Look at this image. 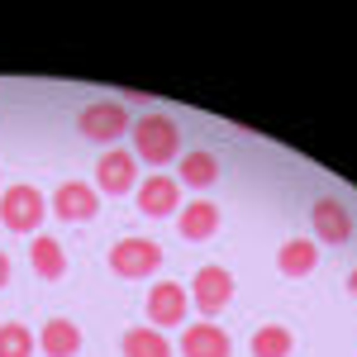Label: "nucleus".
<instances>
[{
  "mask_svg": "<svg viewBox=\"0 0 357 357\" xmlns=\"http://www.w3.org/2000/svg\"><path fill=\"white\" fill-rule=\"evenodd\" d=\"M252 357H291V348H296V333L286 329V324H262V329L252 333Z\"/></svg>",
  "mask_w": 357,
  "mask_h": 357,
  "instance_id": "obj_18",
  "label": "nucleus"
},
{
  "mask_svg": "<svg viewBox=\"0 0 357 357\" xmlns=\"http://www.w3.org/2000/svg\"><path fill=\"white\" fill-rule=\"evenodd\" d=\"M10 286V252H0V291Z\"/></svg>",
  "mask_w": 357,
  "mask_h": 357,
  "instance_id": "obj_20",
  "label": "nucleus"
},
{
  "mask_svg": "<svg viewBox=\"0 0 357 357\" xmlns=\"http://www.w3.org/2000/svg\"><path fill=\"white\" fill-rule=\"evenodd\" d=\"M48 215V200L38 186H24V181H15V186H5L0 191V224L10 229V234H24L33 238L38 234V224Z\"/></svg>",
  "mask_w": 357,
  "mask_h": 357,
  "instance_id": "obj_2",
  "label": "nucleus"
},
{
  "mask_svg": "<svg viewBox=\"0 0 357 357\" xmlns=\"http://www.w3.org/2000/svg\"><path fill=\"white\" fill-rule=\"evenodd\" d=\"M96 186L105 195H129L138 186V158L129 148H105L96 158Z\"/></svg>",
  "mask_w": 357,
  "mask_h": 357,
  "instance_id": "obj_9",
  "label": "nucleus"
},
{
  "mask_svg": "<svg viewBox=\"0 0 357 357\" xmlns=\"http://www.w3.org/2000/svg\"><path fill=\"white\" fill-rule=\"evenodd\" d=\"M176 234H181L186 243L215 238V234H220V205H215V200H191V205H181V210H176Z\"/></svg>",
  "mask_w": 357,
  "mask_h": 357,
  "instance_id": "obj_12",
  "label": "nucleus"
},
{
  "mask_svg": "<svg viewBox=\"0 0 357 357\" xmlns=\"http://www.w3.org/2000/svg\"><path fill=\"white\" fill-rule=\"evenodd\" d=\"M29 267H33L38 281H62L67 276V252H62V243L53 234H33L29 238Z\"/></svg>",
  "mask_w": 357,
  "mask_h": 357,
  "instance_id": "obj_16",
  "label": "nucleus"
},
{
  "mask_svg": "<svg viewBox=\"0 0 357 357\" xmlns=\"http://www.w3.org/2000/svg\"><path fill=\"white\" fill-rule=\"evenodd\" d=\"M186 296H191V305L205 314V319H215V314L229 310V301H234V272L210 262V267H200V272H195V281H191V291H186Z\"/></svg>",
  "mask_w": 357,
  "mask_h": 357,
  "instance_id": "obj_6",
  "label": "nucleus"
},
{
  "mask_svg": "<svg viewBox=\"0 0 357 357\" xmlns=\"http://www.w3.org/2000/svg\"><path fill=\"white\" fill-rule=\"evenodd\" d=\"M220 181V158L210 148H191L176 158V186H191V191H210Z\"/></svg>",
  "mask_w": 357,
  "mask_h": 357,
  "instance_id": "obj_14",
  "label": "nucleus"
},
{
  "mask_svg": "<svg viewBox=\"0 0 357 357\" xmlns=\"http://www.w3.org/2000/svg\"><path fill=\"white\" fill-rule=\"evenodd\" d=\"M348 296H357V267L348 272Z\"/></svg>",
  "mask_w": 357,
  "mask_h": 357,
  "instance_id": "obj_21",
  "label": "nucleus"
},
{
  "mask_svg": "<svg viewBox=\"0 0 357 357\" xmlns=\"http://www.w3.org/2000/svg\"><path fill=\"white\" fill-rule=\"evenodd\" d=\"M48 210L62 224H86V220H96V210H100V191L91 181H62Z\"/></svg>",
  "mask_w": 357,
  "mask_h": 357,
  "instance_id": "obj_10",
  "label": "nucleus"
},
{
  "mask_svg": "<svg viewBox=\"0 0 357 357\" xmlns=\"http://www.w3.org/2000/svg\"><path fill=\"white\" fill-rule=\"evenodd\" d=\"M181 357H234V338L215 319H200L181 333Z\"/></svg>",
  "mask_w": 357,
  "mask_h": 357,
  "instance_id": "obj_11",
  "label": "nucleus"
},
{
  "mask_svg": "<svg viewBox=\"0 0 357 357\" xmlns=\"http://www.w3.org/2000/svg\"><path fill=\"white\" fill-rule=\"evenodd\" d=\"M33 348H38V338H33L20 319L0 324V357H33Z\"/></svg>",
  "mask_w": 357,
  "mask_h": 357,
  "instance_id": "obj_19",
  "label": "nucleus"
},
{
  "mask_svg": "<svg viewBox=\"0 0 357 357\" xmlns=\"http://www.w3.org/2000/svg\"><path fill=\"white\" fill-rule=\"evenodd\" d=\"M124 357H172V343L153 324H134L124 329Z\"/></svg>",
  "mask_w": 357,
  "mask_h": 357,
  "instance_id": "obj_17",
  "label": "nucleus"
},
{
  "mask_svg": "<svg viewBox=\"0 0 357 357\" xmlns=\"http://www.w3.org/2000/svg\"><path fill=\"white\" fill-rule=\"evenodd\" d=\"M38 353L43 357H77L82 353V324L67 319V314H53V319L38 329Z\"/></svg>",
  "mask_w": 357,
  "mask_h": 357,
  "instance_id": "obj_13",
  "label": "nucleus"
},
{
  "mask_svg": "<svg viewBox=\"0 0 357 357\" xmlns=\"http://www.w3.org/2000/svg\"><path fill=\"white\" fill-rule=\"evenodd\" d=\"M310 229H314V243H333L343 248L348 238H353V205L348 200H338V195H319L314 205H310Z\"/></svg>",
  "mask_w": 357,
  "mask_h": 357,
  "instance_id": "obj_5",
  "label": "nucleus"
},
{
  "mask_svg": "<svg viewBox=\"0 0 357 357\" xmlns=\"http://www.w3.org/2000/svg\"><path fill=\"white\" fill-rule=\"evenodd\" d=\"M319 267V243L314 238H286V243L276 248V272L281 276H291V281H301V276H310Z\"/></svg>",
  "mask_w": 357,
  "mask_h": 357,
  "instance_id": "obj_15",
  "label": "nucleus"
},
{
  "mask_svg": "<svg viewBox=\"0 0 357 357\" xmlns=\"http://www.w3.org/2000/svg\"><path fill=\"white\" fill-rule=\"evenodd\" d=\"M162 243L158 238H143V234H129V238H119L110 248V272L124 276V281H143V276H153L162 267Z\"/></svg>",
  "mask_w": 357,
  "mask_h": 357,
  "instance_id": "obj_3",
  "label": "nucleus"
},
{
  "mask_svg": "<svg viewBox=\"0 0 357 357\" xmlns=\"http://www.w3.org/2000/svg\"><path fill=\"white\" fill-rule=\"evenodd\" d=\"M134 200H138V215H148V220H167V215L181 210V186H176V176L153 172V176H143V181L134 186Z\"/></svg>",
  "mask_w": 357,
  "mask_h": 357,
  "instance_id": "obj_7",
  "label": "nucleus"
},
{
  "mask_svg": "<svg viewBox=\"0 0 357 357\" xmlns=\"http://www.w3.org/2000/svg\"><path fill=\"white\" fill-rule=\"evenodd\" d=\"M129 138H134V153L138 162H148L153 172H162L167 162H176L181 158V129H176V119L162 110L153 114H138L134 124H129Z\"/></svg>",
  "mask_w": 357,
  "mask_h": 357,
  "instance_id": "obj_1",
  "label": "nucleus"
},
{
  "mask_svg": "<svg viewBox=\"0 0 357 357\" xmlns=\"http://www.w3.org/2000/svg\"><path fill=\"white\" fill-rule=\"evenodd\" d=\"M129 110L119 105V100H91V105H82V114H77V134L86 138V143H119V138L129 134Z\"/></svg>",
  "mask_w": 357,
  "mask_h": 357,
  "instance_id": "obj_4",
  "label": "nucleus"
},
{
  "mask_svg": "<svg viewBox=\"0 0 357 357\" xmlns=\"http://www.w3.org/2000/svg\"><path fill=\"white\" fill-rule=\"evenodd\" d=\"M186 286H176V281H158L148 296H143V310H148V324L153 329H176V324H186Z\"/></svg>",
  "mask_w": 357,
  "mask_h": 357,
  "instance_id": "obj_8",
  "label": "nucleus"
}]
</instances>
